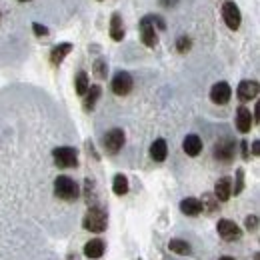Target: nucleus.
Returning a JSON list of instances; mask_svg holds the SVG:
<instances>
[{"instance_id":"obj_1","label":"nucleus","mask_w":260,"mask_h":260,"mask_svg":"<svg viewBox=\"0 0 260 260\" xmlns=\"http://www.w3.org/2000/svg\"><path fill=\"white\" fill-rule=\"evenodd\" d=\"M106 224H108V218H106V212L100 206H90V210L86 212V216L82 220V226L86 228L88 232H94V234L104 232Z\"/></svg>"},{"instance_id":"obj_2","label":"nucleus","mask_w":260,"mask_h":260,"mask_svg":"<svg viewBox=\"0 0 260 260\" xmlns=\"http://www.w3.org/2000/svg\"><path fill=\"white\" fill-rule=\"evenodd\" d=\"M54 194L62 200H76L80 194V188L70 176H58L54 180Z\"/></svg>"},{"instance_id":"obj_3","label":"nucleus","mask_w":260,"mask_h":260,"mask_svg":"<svg viewBox=\"0 0 260 260\" xmlns=\"http://www.w3.org/2000/svg\"><path fill=\"white\" fill-rule=\"evenodd\" d=\"M54 162L58 168H76L78 166V152L72 146H58L52 150Z\"/></svg>"},{"instance_id":"obj_4","label":"nucleus","mask_w":260,"mask_h":260,"mask_svg":"<svg viewBox=\"0 0 260 260\" xmlns=\"http://www.w3.org/2000/svg\"><path fill=\"white\" fill-rule=\"evenodd\" d=\"M222 18L226 22V26L230 30H238L240 28V22H242V14H240V8L236 2L228 0L222 4Z\"/></svg>"},{"instance_id":"obj_5","label":"nucleus","mask_w":260,"mask_h":260,"mask_svg":"<svg viewBox=\"0 0 260 260\" xmlns=\"http://www.w3.org/2000/svg\"><path fill=\"white\" fill-rule=\"evenodd\" d=\"M102 144H104V150L110 152V154H116L122 146H124V132L120 128H112L108 130L102 138Z\"/></svg>"},{"instance_id":"obj_6","label":"nucleus","mask_w":260,"mask_h":260,"mask_svg":"<svg viewBox=\"0 0 260 260\" xmlns=\"http://www.w3.org/2000/svg\"><path fill=\"white\" fill-rule=\"evenodd\" d=\"M132 86H134V80H132V76L126 70H120V72L114 74V78H112V92L116 96H126L132 90Z\"/></svg>"},{"instance_id":"obj_7","label":"nucleus","mask_w":260,"mask_h":260,"mask_svg":"<svg viewBox=\"0 0 260 260\" xmlns=\"http://www.w3.org/2000/svg\"><path fill=\"white\" fill-rule=\"evenodd\" d=\"M138 28H140V38H142L144 46H148V48H154V46H156V42H158V36H156V30H154V22L150 20V16H144V18L140 20Z\"/></svg>"},{"instance_id":"obj_8","label":"nucleus","mask_w":260,"mask_h":260,"mask_svg":"<svg viewBox=\"0 0 260 260\" xmlns=\"http://www.w3.org/2000/svg\"><path fill=\"white\" fill-rule=\"evenodd\" d=\"M258 82L256 80H242L236 88V96L240 98L242 102H250L258 96Z\"/></svg>"},{"instance_id":"obj_9","label":"nucleus","mask_w":260,"mask_h":260,"mask_svg":"<svg viewBox=\"0 0 260 260\" xmlns=\"http://www.w3.org/2000/svg\"><path fill=\"white\" fill-rule=\"evenodd\" d=\"M232 96V88L228 82H216L212 88H210V100L214 104H226Z\"/></svg>"},{"instance_id":"obj_10","label":"nucleus","mask_w":260,"mask_h":260,"mask_svg":"<svg viewBox=\"0 0 260 260\" xmlns=\"http://www.w3.org/2000/svg\"><path fill=\"white\" fill-rule=\"evenodd\" d=\"M216 228H218V234H220L226 242L238 240V238L242 236V230L236 226L232 220H226V218H224V220H218V226Z\"/></svg>"},{"instance_id":"obj_11","label":"nucleus","mask_w":260,"mask_h":260,"mask_svg":"<svg viewBox=\"0 0 260 260\" xmlns=\"http://www.w3.org/2000/svg\"><path fill=\"white\" fill-rule=\"evenodd\" d=\"M252 124H254L252 112H250L246 106H240V108L236 110V128H238V132H242V134L250 132Z\"/></svg>"},{"instance_id":"obj_12","label":"nucleus","mask_w":260,"mask_h":260,"mask_svg":"<svg viewBox=\"0 0 260 260\" xmlns=\"http://www.w3.org/2000/svg\"><path fill=\"white\" fill-rule=\"evenodd\" d=\"M108 32H110V38L114 42H120L124 38V24H122V16L118 12H112V16H110V30Z\"/></svg>"},{"instance_id":"obj_13","label":"nucleus","mask_w":260,"mask_h":260,"mask_svg":"<svg viewBox=\"0 0 260 260\" xmlns=\"http://www.w3.org/2000/svg\"><path fill=\"white\" fill-rule=\"evenodd\" d=\"M214 156L222 162H228L232 156H234V142L232 140H220L216 146H214Z\"/></svg>"},{"instance_id":"obj_14","label":"nucleus","mask_w":260,"mask_h":260,"mask_svg":"<svg viewBox=\"0 0 260 260\" xmlns=\"http://www.w3.org/2000/svg\"><path fill=\"white\" fill-rule=\"evenodd\" d=\"M182 148H184V152L188 156H198L202 152V140H200V136L198 134H188L184 138V142H182Z\"/></svg>"},{"instance_id":"obj_15","label":"nucleus","mask_w":260,"mask_h":260,"mask_svg":"<svg viewBox=\"0 0 260 260\" xmlns=\"http://www.w3.org/2000/svg\"><path fill=\"white\" fill-rule=\"evenodd\" d=\"M230 194H232V180L228 176H222L216 182V186H214V196H216V200L226 202L228 198H230Z\"/></svg>"},{"instance_id":"obj_16","label":"nucleus","mask_w":260,"mask_h":260,"mask_svg":"<svg viewBox=\"0 0 260 260\" xmlns=\"http://www.w3.org/2000/svg\"><path fill=\"white\" fill-rule=\"evenodd\" d=\"M180 210H182V214H186V216H198L204 208H202V202H200L198 198L188 196V198H184V200L180 202Z\"/></svg>"},{"instance_id":"obj_17","label":"nucleus","mask_w":260,"mask_h":260,"mask_svg":"<svg viewBox=\"0 0 260 260\" xmlns=\"http://www.w3.org/2000/svg\"><path fill=\"white\" fill-rule=\"evenodd\" d=\"M70 52H72V44H70V42H62V44L54 46L52 52H50V62H52L54 66H58Z\"/></svg>"},{"instance_id":"obj_18","label":"nucleus","mask_w":260,"mask_h":260,"mask_svg":"<svg viewBox=\"0 0 260 260\" xmlns=\"http://www.w3.org/2000/svg\"><path fill=\"white\" fill-rule=\"evenodd\" d=\"M84 254L88 258H100L104 254V242L100 238H92L84 244Z\"/></svg>"},{"instance_id":"obj_19","label":"nucleus","mask_w":260,"mask_h":260,"mask_svg":"<svg viewBox=\"0 0 260 260\" xmlns=\"http://www.w3.org/2000/svg\"><path fill=\"white\" fill-rule=\"evenodd\" d=\"M150 156H152L156 162H162L164 158L168 156V144H166L164 138H158V140L152 142V146H150Z\"/></svg>"},{"instance_id":"obj_20","label":"nucleus","mask_w":260,"mask_h":260,"mask_svg":"<svg viewBox=\"0 0 260 260\" xmlns=\"http://www.w3.org/2000/svg\"><path fill=\"white\" fill-rule=\"evenodd\" d=\"M100 86L98 84H94V86H88V90H86V94H84V108L86 110H92L94 108V104H96V100L100 98Z\"/></svg>"},{"instance_id":"obj_21","label":"nucleus","mask_w":260,"mask_h":260,"mask_svg":"<svg viewBox=\"0 0 260 260\" xmlns=\"http://www.w3.org/2000/svg\"><path fill=\"white\" fill-rule=\"evenodd\" d=\"M112 190H114V194L118 196L126 194L128 192V178L124 174H116L114 180H112Z\"/></svg>"},{"instance_id":"obj_22","label":"nucleus","mask_w":260,"mask_h":260,"mask_svg":"<svg viewBox=\"0 0 260 260\" xmlns=\"http://www.w3.org/2000/svg\"><path fill=\"white\" fill-rule=\"evenodd\" d=\"M74 86H76V94L78 96H84L88 86H90V80H88V74L86 72H78L76 80H74Z\"/></svg>"},{"instance_id":"obj_23","label":"nucleus","mask_w":260,"mask_h":260,"mask_svg":"<svg viewBox=\"0 0 260 260\" xmlns=\"http://www.w3.org/2000/svg\"><path fill=\"white\" fill-rule=\"evenodd\" d=\"M168 248L172 250V252H176V254H190V244L186 242V240H170L168 242Z\"/></svg>"},{"instance_id":"obj_24","label":"nucleus","mask_w":260,"mask_h":260,"mask_svg":"<svg viewBox=\"0 0 260 260\" xmlns=\"http://www.w3.org/2000/svg\"><path fill=\"white\" fill-rule=\"evenodd\" d=\"M106 72H108V66H106V60L98 58L94 62V76L96 78H106Z\"/></svg>"},{"instance_id":"obj_25","label":"nucleus","mask_w":260,"mask_h":260,"mask_svg":"<svg viewBox=\"0 0 260 260\" xmlns=\"http://www.w3.org/2000/svg\"><path fill=\"white\" fill-rule=\"evenodd\" d=\"M242 188H244V170L238 168V170H236V186H232V192H234V194H240Z\"/></svg>"},{"instance_id":"obj_26","label":"nucleus","mask_w":260,"mask_h":260,"mask_svg":"<svg viewBox=\"0 0 260 260\" xmlns=\"http://www.w3.org/2000/svg\"><path fill=\"white\" fill-rule=\"evenodd\" d=\"M190 46H192V42H190V38H188V36H180V38H178V42H176L178 52H186V50H190Z\"/></svg>"},{"instance_id":"obj_27","label":"nucleus","mask_w":260,"mask_h":260,"mask_svg":"<svg viewBox=\"0 0 260 260\" xmlns=\"http://www.w3.org/2000/svg\"><path fill=\"white\" fill-rule=\"evenodd\" d=\"M32 30H34V34H36L38 38H42V36H48V34H50V30H48L46 26H42L40 22H34V24H32Z\"/></svg>"},{"instance_id":"obj_28","label":"nucleus","mask_w":260,"mask_h":260,"mask_svg":"<svg viewBox=\"0 0 260 260\" xmlns=\"http://www.w3.org/2000/svg\"><path fill=\"white\" fill-rule=\"evenodd\" d=\"M200 202H202V208H208L210 212H212V210L216 208V206H214V198H212L210 194H204V196H202V200H200Z\"/></svg>"},{"instance_id":"obj_29","label":"nucleus","mask_w":260,"mask_h":260,"mask_svg":"<svg viewBox=\"0 0 260 260\" xmlns=\"http://www.w3.org/2000/svg\"><path fill=\"white\" fill-rule=\"evenodd\" d=\"M256 226H258V218H256L254 214L248 216V218H246V228H248V230H254Z\"/></svg>"},{"instance_id":"obj_30","label":"nucleus","mask_w":260,"mask_h":260,"mask_svg":"<svg viewBox=\"0 0 260 260\" xmlns=\"http://www.w3.org/2000/svg\"><path fill=\"white\" fill-rule=\"evenodd\" d=\"M150 20H152V22H156V26H158L160 30H164V28H166V22H164V18H162V16H158V14H154V16H150Z\"/></svg>"},{"instance_id":"obj_31","label":"nucleus","mask_w":260,"mask_h":260,"mask_svg":"<svg viewBox=\"0 0 260 260\" xmlns=\"http://www.w3.org/2000/svg\"><path fill=\"white\" fill-rule=\"evenodd\" d=\"M252 154H254V156H258L260 154V142L258 140H254V142H252Z\"/></svg>"},{"instance_id":"obj_32","label":"nucleus","mask_w":260,"mask_h":260,"mask_svg":"<svg viewBox=\"0 0 260 260\" xmlns=\"http://www.w3.org/2000/svg\"><path fill=\"white\" fill-rule=\"evenodd\" d=\"M242 156H244L246 160L250 158V154H248V144H246V142H242Z\"/></svg>"},{"instance_id":"obj_33","label":"nucleus","mask_w":260,"mask_h":260,"mask_svg":"<svg viewBox=\"0 0 260 260\" xmlns=\"http://www.w3.org/2000/svg\"><path fill=\"white\" fill-rule=\"evenodd\" d=\"M162 4H166L170 8V4H176V0H162Z\"/></svg>"},{"instance_id":"obj_34","label":"nucleus","mask_w":260,"mask_h":260,"mask_svg":"<svg viewBox=\"0 0 260 260\" xmlns=\"http://www.w3.org/2000/svg\"><path fill=\"white\" fill-rule=\"evenodd\" d=\"M220 260H234V258H232V256H222Z\"/></svg>"},{"instance_id":"obj_35","label":"nucleus","mask_w":260,"mask_h":260,"mask_svg":"<svg viewBox=\"0 0 260 260\" xmlns=\"http://www.w3.org/2000/svg\"><path fill=\"white\" fill-rule=\"evenodd\" d=\"M20 2H30V0H20Z\"/></svg>"}]
</instances>
